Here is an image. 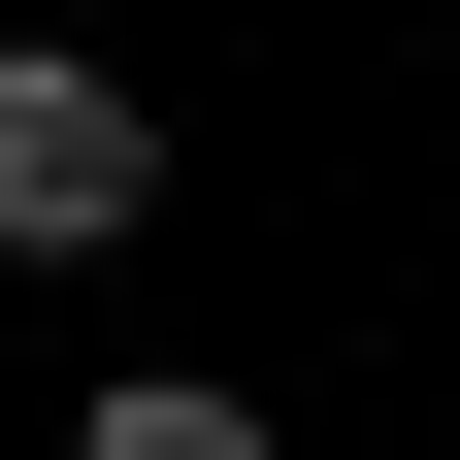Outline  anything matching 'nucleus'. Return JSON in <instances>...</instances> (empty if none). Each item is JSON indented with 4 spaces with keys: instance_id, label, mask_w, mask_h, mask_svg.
I'll return each instance as SVG.
<instances>
[{
    "instance_id": "obj_1",
    "label": "nucleus",
    "mask_w": 460,
    "mask_h": 460,
    "mask_svg": "<svg viewBox=\"0 0 460 460\" xmlns=\"http://www.w3.org/2000/svg\"><path fill=\"white\" fill-rule=\"evenodd\" d=\"M132 230H164V99L0 33V263H132Z\"/></svg>"
},
{
    "instance_id": "obj_2",
    "label": "nucleus",
    "mask_w": 460,
    "mask_h": 460,
    "mask_svg": "<svg viewBox=\"0 0 460 460\" xmlns=\"http://www.w3.org/2000/svg\"><path fill=\"white\" fill-rule=\"evenodd\" d=\"M66 460H296V428H263V394H198V362H132V394H99Z\"/></svg>"
}]
</instances>
